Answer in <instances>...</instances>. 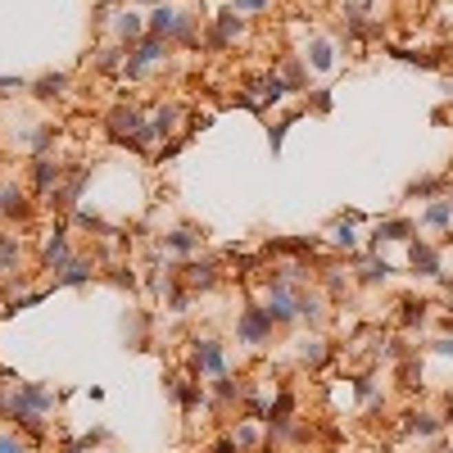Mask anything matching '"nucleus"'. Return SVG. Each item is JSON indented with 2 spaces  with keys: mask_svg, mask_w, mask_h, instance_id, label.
Listing matches in <instances>:
<instances>
[{
  "mask_svg": "<svg viewBox=\"0 0 453 453\" xmlns=\"http://www.w3.org/2000/svg\"><path fill=\"white\" fill-rule=\"evenodd\" d=\"M0 453H23V444H19V440H10V435H5V440H0Z\"/></svg>",
  "mask_w": 453,
  "mask_h": 453,
  "instance_id": "28",
  "label": "nucleus"
},
{
  "mask_svg": "<svg viewBox=\"0 0 453 453\" xmlns=\"http://www.w3.org/2000/svg\"><path fill=\"white\" fill-rule=\"evenodd\" d=\"M268 0H236V10H263Z\"/></svg>",
  "mask_w": 453,
  "mask_h": 453,
  "instance_id": "29",
  "label": "nucleus"
},
{
  "mask_svg": "<svg viewBox=\"0 0 453 453\" xmlns=\"http://www.w3.org/2000/svg\"><path fill=\"white\" fill-rule=\"evenodd\" d=\"M154 59H163V36H145V41L136 45V54L127 59V77H140Z\"/></svg>",
  "mask_w": 453,
  "mask_h": 453,
  "instance_id": "3",
  "label": "nucleus"
},
{
  "mask_svg": "<svg viewBox=\"0 0 453 453\" xmlns=\"http://www.w3.org/2000/svg\"><path fill=\"white\" fill-rule=\"evenodd\" d=\"M435 349H440V354H453V340H440V345H435Z\"/></svg>",
  "mask_w": 453,
  "mask_h": 453,
  "instance_id": "31",
  "label": "nucleus"
},
{
  "mask_svg": "<svg viewBox=\"0 0 453 453\" xmlns=\"http://www.w3.org/2000/svg\"><path fill=\"white\" fill-rule=\"evenodd\" d=\"M408 263H412L417 277H440V254H435V245H426V240H412Z\"/></svg>",
  "mask_w": 453,
  "mask_h": 453,
  "instance_id": "4",
  "label": "nucleus"
},
{
  "mask_svg": "<svg viewBox=\"0 0 453 453\" xmlns=\"http://www.w3.org/2000/svg\"><path fill=\"white\" fill-rule=\"evenodd\" d=\"M177 23H182V14H173L168 5H159V10L150 14V28H154V36H177Z\"/></svg>",
  "mask_w": 453,
  "mask_h": 453,
  "instance_id": "8",
  "label": "nucleus"
},
{
  "mask_svg": "<svg viewBox=\"0 0 453 453\" xmlns=\"http://www.w3.org/2000/svg\"><path fill=\"white\" fill-rule=\"evenodd\" d=\"M163 245L173 249V254H191V249H195V231H173Z\"/></svg>",
  "mask_w": 453,
  "mask_h": 453,
  "instance_id": "17",
  "label": "nucleus"
},
{
  "mask_svg": "<svg viewBox=\"0 0 453 453\" xmlns=\"http://www.w3.org/2000/svg\"><path fill=\"white\" fill-rule=\"evenodd\" d=\"M291 408H295V399L286 394V390H281V394H277V408L268 412V421H277V426H286V417H291Z\"/></svg>",
  "mask_w": 453,
  "mask_h": 453,
  "instance_id": "18",
  "label": "nucleus"
},
{
  "mask_svg": "<svg viewBox=\"0 0 453 453\" xmlns=\"http://www.w3.org/2000/svg\"><path fill=\"white\" fill-rule=\"evenodd\" d=\"M345 5H349V14H354V19H363V14L372 10V0H345Z\"/></svg>",
  "mask_w": 453,
  "mask_h": 453,
  "instance_id": "25",
  "label": "nucleus"
},
{
  "mask_svg": "<svg viewBox=\"0 0 453 453\" xmlns=\"http://www.w3.org/2000/svg\"><path fill=\"white\" fill-rule=\"evenodd\" d=\"M36 186H41V191H50V186L54 182H59V163H50V159H41V163H36Z\"/></svg>",
  "mask_w": 453,
  "mask_h": 453,
  "instance_id": "15",
  "label": "nucleus"
},
{
  "mask_svg": "<svg viewBox=\"0 0 453 453\" xmlns=\"http://www.w3.org/2000/svg\"><path fill=\"white\" fill-rule=\"evenodd\" d=\"M91 277V268L87 263H68L64 268V277H59V286H77V281H87Z\"/></svg>",
  "mask_w": 453,
  "mask_h": 453,
  "instance_id": "20",
  "label": "nucleus"
},
{
  "mask_svg": "<svg viewBox=\"0 0 453 453\" xmlns=\"http://www.w3.org/2000/svg\"><path fill=\"white\" fill-rule=\"evenodd\" d=\"M268 335H272L268 308H245V317H240V340H245V345H268Z\"/></svg>",
  "mask_w": 453,
  "mask_h": 453,
  "instance_id": "2",
  "label": "nucleus"
},
{
  "mask_svg": "<svg viewBox=\"0 0 453 453\" xmlns=\"http://www.w3.org/2000/svg\"><path fill=\"white\" fill-rule=\"evenodd\" d=\"M403 308V322H421V304H412V299H403L399 304Z\"/></svg>",
  "mask_w": 453,
  "mask_h": 453,
  "instance_id": "24",
  "label": "nucleus"
},
{
  "mask_svg": "<svg viewBox=\"0 0 453 453\" xmlns=\"http://www.w3.org/2000/svg\"><path fill=\"white\" fill-rule=\"evenodd\" d=\"M10 91H19V82L14 77H0V96H10Z\"/></svg>",
  "mask_w": 453,
  "mask_h": 453,
  "instance_id": "30",
  "label": "nucleus"
},
{
  "mask_svg": "<svg viewBox=\"0 0 453 453\" xmlns=\"http://www.w3.org/2000/svg\"><path fill=\"white\" fill-rule=\"evenodd\" d=\"M313 109H317V114H326V109H331V91H317V96H313Z\"/></svg>",
  "mask_w": 453,
  "mask_h": 453,
  "instance_id": "27",
  "label": "nucleus"
},
{
  "mask_svg": "<svg viewBox=\"0 0 453 453\" xmlns=\"http://www.w3.org/2000/svg\"><path fill=\"white\" fill-rule=\"evenodd\" d=\"M331 240H335V245H345V249H354V226H349V218L331 226Z\"/></svg>",
  "mask_w": 453,
  "mask_h": 453,
  "instance_id": "21",
  "label": "nucleus"
},
{
  "mask_svg": "<svg viewBox=\"0 0 453 453\" xmlns=\"http://www.w3.org/2000/svg\"><path fill=\"white\" fill-rule=\"evenodd\" d=\"M286 127H291V123H277V127H272V154L281 150V140H286Z\"/></svg>",
  "mask_w": 453,
  "mask_h": 453,
  "instance_id": "26",
  "label": "nucleus"
},
{
  "mask_svg": "<svg viewBox=\"0 0 453 453\" xmlns=\"http://www.w3.org/2000/svg\"><path fill=\"white\" fill-rule=\"evenodd\" d=\"M299 354H304V363H322V358H326V349H322V345L313 340V345H304Z\"/></svg>",
  "mask_w": 453,
  "mask_h": 453,
  "instance_id": "23",
  "label": "nucleus"
},
{
  "mask_svg": "<svg viewBox=\"0 0 453 453\" xmlns=\"http://www.w3.org/2000/svg\"><path fill=\"white\" fill-rule=\"evenodd\" d=\"M308 64H313L317 73H326V68L335 64V54H331V41H322V36H317V41H308Z\"/></svg>",
  "mask_w": 453,
  "mask_h": 453,
  "instance_id": "9",
  "label": "nucleus"
},
{
  "mask_svg": "<svg viewBox=\"0 0 453 453\" xmlns=\"http://www.w3.org/2000/svg\"><path fill=\"white\" fill-rule=\"evenodd\" d=\"M118 36H127V41H131V36H140V14H118Z\"/></svg>",
  "mask_w": 453,
  "mask_h": 453,
  "instance_id": "19",
  "label": "nucleus"
},
{
  "mask_svg": "<svg viewBox=\"0 0 453 453\" xmlns=\"http://www.w3.org/2000/svg\"><path fill=\"white\" fill-rule=\"evenodd\" d=\"M195 367H200V372H213V377H222V372H226L222 345H218V340H195Z\"/></svg>",
  "mask_w": 453,
  "mask_h": 453,
  "instance_id": "5",
  "label": "nucleus"
},
{
  "mask_svg": "<svg viewBox=\"0 0 453 453\" xmlns=\"http://www.w3.org/2000/svg\"><path fill=\"white\" fill-rule=\"evenodd\" d=\"M231 36H240V19H236V10H226V14H218V28H213V45L222 50Z\"/></svg>",
  "mask_w": 453,
  "mask_h": 453,
  "instance_id": "7",
  "label": "nucleus"
},
{
  "mask_svg": "<svg viewBox=\"0 0 453 453\" xmlns=\"http://www.w3.org/2000/svg\"><path fill=\"white\" fill-rule=\"evenodd\" d=\"M408 431L412 435H435V431H440V417H431V412H412Z\"/></svg>",
  "mask_w": 453,
  "mask_h": 453,
  "instance_id": "13",
  "label": "nucleus"
},
{
  "mask_svg": "<svg viewBox=\"0 0 453 453\" xmlns=\"http://www.w3.org/2000/svg\"><path fill=\"white\" fill-rule=\"evenodd\" d=\"M64 87H68V77H64V73H45L41 82H36V96H41V100H54Z\"/></svg>",
  "mask_w": 453,
  "mask_h": 453,
  "instance_id": "12",
  "label": "nucleus"
},
{
  "mask_svg": "<svg viewBox=\"0 0 453 453\" xmlns=\"http://www.w3.org/2000/svg\"><path fill=\"white\" fill-rule=\"evenodd\" d=\"M426 226H453V200H435L426 209Z\"/></svg>",
  "mask_w": 453,
  "mask_h": 453,
  "instance_id": "11",
  "label": "nucleus"
},
{
  "mask_svg": "<svg viewBox=\"0 0 453 453\" xmlns=\"http://www.w3.org/2000/svg\"><path fill=\"white\" fill-rule=\"evenodd\" d=\"M0 213H5V218L23 213V191H14V186H5V191H0Z\"/></svg>",
  "mask_w": 453,
  "mask_h": 453,
  "instance_id": "14",
  "label": "nucleus"
},
{
  "mask_svg": "<svg viewBox=\"0 0 453 453\" xmlns=\"http://www.w3.org/2000/svg\"><path fill=\"white\" fill-rule=\"evenodd\" d=\"M186 281H191V286H213V263H195V268H186Z\"/></svg>",
  "mask_w": 453,
  "mask_h": 453,
  "instance_id": "16",
  "label": "nucleus"
},
{
  "mask_svg": "<svg viewBox=\"0 0 453 453\" xmlns=\"http://www.w3.org/2000/svg\"><path fill=\"white\" fill-rule=\"evenodd\" d=\"M50 394H45L41 386H23L19 394H14V417L19 421H28V426H36V421L45 417V412H50Z\"/></svg>",
  "mask_w": 453,
  "mask_h": 453,
  "instance_id": "1",
  "label": "nucleus"
},
{
  "mask_svg": "<svg viewBox=\"0 0 453 453\" xmlns=\"http://www.w3.org/2000/svg\"><path fill=\"white\" fill-rule=\"evenodd\" d=\"M412 236V222H403V218H394V222H377V245L381 240H408Z\"/></svg>",
  "mask_w": 453,
  "mask_h": 453,
  "instance_id": "10",
  "label": "nucleus"
},
{
  "mask_svg": "<svg viewBox=\"0 0 453 453\" xmlns=\"http://www.w3.org/2000/svg\"><path fill=\"white\" fill-rule=\"evenodd\" d=\"M41 259L50 263V268H68V240H64V231H54L50 240H45V249H41Z\"/></svg>",
  "mask_w": 453,
  "mask_h": 453,
  "instance_id": "6",
  "label": "nucleus"
},
{
  "mask_svg": "<svg viewBox=\"0 0 453 453\" xmlns=\"http://www.w3.org/2000/svg\"><path fill=\"white\" fill-rule=\"evenodd\" d=\"M390 277V263L386 259H381V263H367V268H363V281H367V286H372V281H386Z\"/></svg>",
  "mask_w": 453,
  "mask_h": 453,
  "instance_id": "22",
  "label": "nucleus"
}]
</instances>
